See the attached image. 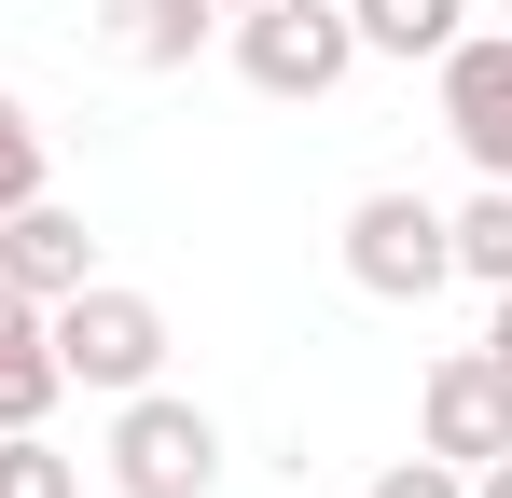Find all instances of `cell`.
<instances>
[{"label":"cell","mask_w":512,"mask_h":498,"mask_svg":"<svg viewBox=\"0 0 512 498\" xmlns=\"http://www.w3.org/2000/svg\"><path fill=\"white\" fill-rule=\"evenodd\" d=\"M42 319H56V374H70V388H97V402H125V388H153V374H167V305H153V291H125V277H84V291H70V305H42Z\"/></svg>","instance_id":"6da1fadb"},{"label":"cell","mask_w":512,"mask_h":498,"mask_svg":"<svg viewBox=\"0 0 512 498\" xmlns=\"http://www.w3.org/2000/svg\"><path fill=\"white\" fill-rule=\"evenodd\" d=\"M222 485V415L180 402L167 374L111 402V498H208Z\"/></svg>","instance_id":"7a4b0ae2"},{"label":"cell","mask_w":512,"mask_h":498,"mask_svg":"<svg viewBox=\"0 0 512 498\" xmlns=\"http://www.w3.org/2000/svg\"><path fill=\"white\" fill-rule=\"evenodd\" d=\"M236 28V83L250 97H333L346 70H360V28H346V0H263V14H222Z\"/></svg>","instance_id":"3957f363"},{"label":"cell","mask_w":512,"mask_h":498,"mask_svg":"<svg viewBox=\"0 0 512 498\" xmlns=\"http://www.w3.org/2000/svg\"><path fill=\"white\" fill-rule=\"evenodd\" d=\"M346 277L374 291V305H429L443 277H457V249H443V208L402 194V180H374L360 208H346Z\"/></svg>","instance_id":"277c9868"},{"label":"cell","mask_w":512,"mask_h":498,"mask_svg":"<svg viewBox=\"0 0 512 498\" xmlns=\"http://www.w3.org/2000/svg\"><path fill=\"white\" fill-rule=\"evenodd\" d=\"M416 443H429V457H457V471L512 457V374L485 360V346H443V360L416 374Z\"/></svg>","instance_id":"5b68a950"},{"label":"cell","mask_w":512,"mask_h":498,"mask_svg":"<svg viewBox=\"0 0 512 498\" xmlns=\"http://www.w3.org/2000/svg\"><path fill=\"white\" fill-rule=\"evenodd\" d=\"M429 70H443V139L485 180H512V28H457Z\"/></svg>","instance_id":"8992f818"},{"label":"cell","mask_w":512,"mask_h":498,"mask_svg":"<svg viewBox=\"0 0 512 498\" xmlns=\"http://www.w3.org/2000/svg\"><path fill=\"white\" fill-rule=\"evenodd\" d=\"M0 277H14L28 305H70V291L97 277V236H84V208H56V194L0 208Z\"/></svg>","instance_id":"52a82bcc"},{"label":"cell","mask_w":512,"mask_h":498,"mask_svg":"<svg viewBox=\"0 0 512 498\" xmlns=\"http://www.w3.org/2000/svg\"><path fill=\"white\" fill-rule=\"evenodd\" d=\"M56 402H70V374H56V319L0 277V429H42Z\"/></svg>","instance_id":"ba28073f"},{"label":"cell","mask_w":512,"mask_h":498,"mask_svg":"<svg viewBox=\"0 0 512 498\" xmlns=\"http://www.w3.org/2000/svg\"><path fill=\"white\" fill-rule=\"evenodd\" d=\"M208 28H222L208 0H97V42H111L125 70H194Z\"/></svg>","instance_id":"9c48e42d"},{"label":"cell","mask_w":512,"mask_h":498,"mask_svg":"<svg viewBox=\"0 0 512 498\" xmlns=\"http://www.w3.org/2000/svg\"><path fill=\"white\" fill-rule=\"evenodd\" d=\"M346 28H360V56H443L457 28H471V0H346Z\"/></svg>","instance_id":"30bf717a"},{"label":"cell","mask_w":512,"mask_h":498,"mask_svg":"<svg viewBox=\"0 0 512 498\" xmlns=\"http://www.w3.org/2000/svg\"><path fill=\"white\" fill-rule=\"evenodd\" d=\"M443 249H457V277L512 291V180H485L471 208H443Z\"/></svg>","instance_id":"8fae6325"},{"label":"cell","mask_w":512,"mask_h":498,"mask_svg":"<svg viewBox=\"0 0 512 498\" xmlns=\"http://www.w3.org/2000/svg\"><path fill=\"white\" fill-rule=\"evenodd\" d=\"M0 498H84V457L56 429H0Z\"/></svg>","instance_id":"7c38bea8"},{"label":"cell","mask_w":512,"mask_h":498,"mask_svg":"<svg viewBox=\"0 0 512 498\" xmlns=\"http://www.w3.org/2000/svg\"><path fill=\"white\" fill-rule=\"evenodd\" d=\"M28 194H42V111L0 83V208H28Z\"/></svg>","instance_id":"4fadbf2b"},{"label":"cell","mask_w":512,"mask_h":498,"mask_svg":"<svg viewBox=\"0 0 512 498\" xmlns=\"http://www.w3.org/2000/svg\"><path fill=\"white\" fill-rule=\"evenodd\" d=\"M374 498H471V471H457V457H388V471H374Z\"/></svg>","instance_id":"5bb4252c"},{"label":"cell","mask_w":512,"mask_h":498,"mask_svg":"<svg viewBox=\"0 0 512 498\" xmlns=\"http://www.w3.org/2000/svg\"><path fill=\"white\" fill-rule=\"evenodd\" d=\"M485 360H499V374H512V291H499V319H485Z\"/></svg>","instance_id":"9a60e30c"},{"label":"cell","mask_w":512,"mask_h":498,"mask_svg":"<svg viewBox=\"0 0 512 498\" xmlns=\"http://www.w3.org/2000/svg\"><path fill=\"white\" fill-rule=\"evenodd\" d=\"M471 498H512V457H485V471H471Z\"/></svg>","instance_id":"2e32d148"},{"label":"cell","mask_w":512,"mask_h":498,"mask_svg":"<svg viewBox=\"0 0 512 498\" xmlns=\"http://www.w3.org/2000/svg\"><path fill=\"white\" fill-rule=\"evenodd\" d=\"M208 14H263V0H208Z\"/></svg>","instance_id":"e0dca14e"},{"label":"cell","mask_w":512,"mask_h":498,"mask_svg":"<svg viewBox=\"0 0 512 498\" xmlns=\"http://www.w3.org/2000/svg\"><path fill=\"white\" fill-rule=\"evenodd\" d=\"M499 14H512V0H499Z\"/></svg>","instance_id":"ac0fdd59"}]
</instances>
